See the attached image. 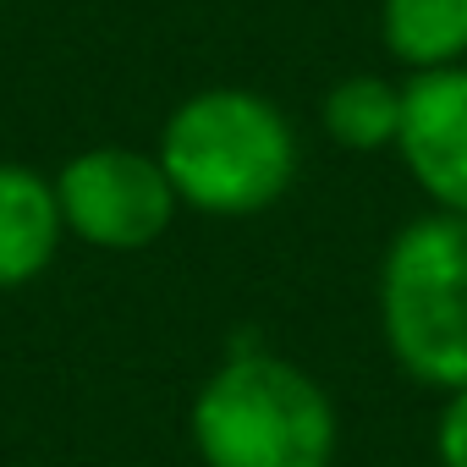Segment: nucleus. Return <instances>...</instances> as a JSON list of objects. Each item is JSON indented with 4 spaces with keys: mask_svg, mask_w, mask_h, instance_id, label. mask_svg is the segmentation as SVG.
I'll return each instance as SVG.
<instances>
[{
    "mask_svg": "<svg viewBox=\"0 0 467 467\" xmlns=\"http://www.w3.org/2000/svg\"><path fill=\"white\" fill-rule=\"evenodd\" d=\"M192 440L209 467H330L336 412L303 368L237 352L203 385Z\"/></svg>",
    "mask_w": 467,
    "mask_h": 467,
    "instance_id": "2",
    "label": "nucleus"
},
{
    "mask_svg": "<svg viewBox=\"0 0 467 467\" xmlns=\"http://www.w3.org/2000/svg\"><path fill=\"white\" fill-rule=\"evenodd\" d=\"M56 198H61V220L83 243H99V248H143L176 214V187L165 165L138 149L78 154L61 171Z\"/></svg>",
    "mask_w": 467,
    "mask_h": 467,
    "instance_id": "4",
    "label": "nucleus"
},
{
    "mask_svg": "<svg viewBox=\"0 0 467 467\" xmlns=\"http://www.w3.org/2000/svg\"><path fill=\"white\" fill-rule=\"evenodd\" d=\"M325 127L347 149H379L401 132V88L385 78H347L325 99Z\"/></svg>",
    "mask_w": 467,
    "mask_h": 467,
    "instance_id": "8",
    "label": "nucleus"
},
{
    "mask_svg": "<svg viewBox=\"0 0 467 467\" xmlns=\"http://www.w3.org/2000/svg\"><path fill=\"white\" fill-rule=\"evenodd\" d=\"M160 165L176 198L209 214H254L292 187L297 143L270 99L243 88H209L165 121Z\"/></svg>",
    "mask_w": 467,
    "mask_h": 467,
    "instance_id": "1",
    "label": "nucleus"
},
{
    "mask_svg": "<svg viewBox=\"0 0 467 467\" xmlns=\"http://www.w3.org/2000/svg\"><path fill=\"white\" fill-rule=\"evenodd\" d=\"M440 462L467 467V390H451V407L440 418Z\"/></svg>",
    "mask_w": 467,
    "mask_h": 467,
    "instance_id": "9",
    "label": "nucleus"
},
{
    "mask_svg": "<svg viewBox=\"0 0 467 467\" xmlns=\"http://www.w3.org/2000/svg\"><path fill=\"white\" fill-rule=\"evenodd\" d=\"M396 143L423 192L467 214V67H429L401 88Z\"/></svg>",
    "mask_w": 467,
    "mask_h": 467,
    "instance_id": "5",
    "label": "nucleus"
},
{
    "mask_svg": "<svg viewBox=\"0 0 467 467\" xmlns=\"http://www.w3.org/2000/svg\"><path fill=\"white\" fill-rule=\"evenodd\" d=\"M61 198L28 165L0 160V292L34 281L61 243Z\"/></svg>",
    "mask_w": 467,
    "mask_h": 467,
    "instance_id": "6",
    "label": "nucleus"
},
{
    "mask_svg": "<svg viewBox=\"0 0 467 467\" xmlns=\"http://www.w3.org/2000/svg\"><path fill=\"white\" fill-rule=\"evenodd\" d=\"M385 45L429 72L467 50V0H385Z\"/></svg>",
    "mask_w": 467,
    "mask_h": 467,
    "instance_id": "7",
    "label": "nucleus"
},
{
    "mask_svg": "<svg viewBox=\"0 0 467 467\" xmlns=\"http://www.w3.org/2000/svg\"><path fill=\"white\" fill-rule=\"evenodd\" d=\"M396 358L445 390H467V214L407 225L379 281Z\"/></svg>",
    "mask_w": 467,
    "mask_h": 467,
    "instance_id": "3",
    "label": "nucleus"
}]
</instances>
